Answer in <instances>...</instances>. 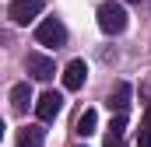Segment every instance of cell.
<instances>
[{
  "mask_svg": "<svg viewBox=\"0 0 151 147\" xmlns=\"http://www.w3.org/2000/svg\"><path fill=\"white\" fill-rule=\"evenodd\" d=\"M95 18H99V28H102L106 35H119V32L127 28V11H123L119 4H113V0H106Z\"/></svg>",
  "mask_w": 151,
  "mask_h": 147,
  "instance_id": "1",
  "label": "cell"
},
{
  "mask_svg": "<svg viewBox=\"0 0 151 147\" xmlns=\"http://www.w3.org/2000/svg\"><path fill=\"white\" fill-rule=\"evenodd\" d=\"M35 42L39 46H63L67 42V28L60 18H42L35 25Z\"/></svg>",
  "mask_w": 151,
  "mask_h": 147,
  "instance_id": "2",
  "label": "cell"
},
{
  "mask_svg": "<svg viewBox=\"0 0 151 147\" xmlns=\"http://www.w3.org/2000/svg\"><path fill=\"white\" fill-rule=\"evenodd\" d=\"M42 7H46V0H14L7 7V14H11L14 25H28V21H35L42 14Z\"/></svg>",
  "mask_w": 151,
  "mask_h": 147,
  "instance_id": "3",
  "label": "cell"
},
{
  "mask_svg": "<svg viewBox=\"0 0 151 147\" xmlns=\"http://www.w3.org/2000/svg\"><path fill=\"white\" fill-rule=\"evenodd\" d=\"M25 67H28V74H32L35 81H53V74H56V63H53L49 56H42V53H28Z\"/></svg>",
  "mask_w": 151,
  "mask_h": 147,
  "instance_id": "4",
  "label": "cell"
},
{
  "mask_svg": "<svg viewBox=\"0 0 151 147\" xmlns=\"http://www.w3.org/2000/svg\"><path fill=\"white\" fill-rule=\"evenodd\" d=\"M63 109V98L56 95V91H42L35 102V116L42 119V123H49V119H56V112Z\"/></svg>",
  "mask_w": 151,
  "mask_h": 147,
  "instance_id": "5",
  "label": "cell"
},
{
  "mask_svg": "<svg viewBox=\"0 0 151 147\" xmlns=\"http://www.w3.org/2000/svg\"><path fill=\"white\" fill-rule=\"evenodd\" d=\"M84 77H88V63H84V60H70V63L63 67V88H67V91H77V88L84 84Z\"/></svg>",
  "mask_w": 151,
  "mask_h": 147,
  "instance_id": "6",
  "label": "cell"
},
{
  "mask_svg": "<svg viewBox=\"0 0 151 147\" xmlns=\"http://www.w3.org/2000/svg\"><path fill=\"white\" fill-rule=\"evenodd\" d=\"M28 102H32V88H28L25 81L14 84V88H11V109H14V112H25V109H28Z\"/></svg>",
  "mask_w": 151,
  "mask_h": 147,
  "instance_id": "7",
  "label": "cell"
},
{
  "mask_svg": "<svg viewBox=\"0 0 151 147\" xmlns=\"http://www.w3.org/2000/svg\"><path fill=\"white\" fill-rule=\"evenodd\" d=\"M14 147H42V130H39V126H25V130H18Z\"/></svg>",
  "mask_w": 151,
  "mask_h": 147,
  "instance_id": "8",
  "label": "cell"
},
{
  "mask_svg": "<svg viewBox=\"0 0 151 147\" xmlns=\"http://www.w3.org/2000/svg\"><path fill=\"white\" fill-rule=\"evenodd\" d=\"M116 105V116L130 109V84H116V95H109V109Z\"/></svg>",
  "mask_w": 151,
  "mask_h": 147,
  "instance_id": "9",
  "label": "cell"
},
{
  "mask_svg": "<svg viewBox=\"0 0 151 147\" xmlns=\"http://www.w3.org/2000/svg\"><path fill=\"white\" fill-rule=\"evenodd\" d=\"M123 130H127V116H116L109 123V133H106V147H119L123 144Z\"/></svg>",
  "mask_w": 151,
  "mask_h": 147,
  "instance_id": "10",
  "label": "cell"
},
{
  "mask_svg": "<svg viewBox=\"0 0 151 147\" xmlns=\"http://www.w3.org/2000/svg\"><path fill=\"white\" fill-rule=\"evenodd\" d=\"M95 126H99L95 109H84V112H81V119H77V133H81V137H91V133H95Z\"/></svg>",
  "mask_w": 151,
  "mask_h": 147,
  "instance_id": "11",
  "label": "cell"
},
{
  "mask_svg": "<svg viewBox=\"0 0 151 147\" xmlns=\"http://www.w3.org/2000/svg\"><path fill=\"white\" fill-rule=\"evenodd\" d=\"M137 147H151V130H141V140H137Z\"/></svg>",
  "mask_w": 151,
  "mask_h": 147,
  "instance_id": "12",
  "label": "cell"
},
{
  "mask_svg": "<svg viewBox=\"0 0 151 147\" xmlns=\"http://www.w3.org/2000/svg\"><path fill=\"white\" fill-rule=\"evenodd\" d=\"M144 130H151V105L144 109Z\"/></svg>",
  "mask_w": 151,
  "mask_h": 147,
  "instance_id": "13",
  "label": "cell"
},
{
  "mask_svg": "<svg viewBox=\"0 0 151 147\" xmlns=\"http://www.w3.org/2000/svg\"><path fill=\"white\" fill-rule=\"evenodd\" d=\"M130 4H141V0H130Z\"/></svg>",
  "mask_w": 151,
  "mask_h": 147,
  "instance_id": "14",
  "label": "cell"
}]
</instances>
